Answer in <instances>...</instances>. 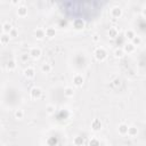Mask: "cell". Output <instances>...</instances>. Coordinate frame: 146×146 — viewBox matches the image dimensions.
I'll list each match as a JSON object with an SVG mask.
<instances>
[{
	"label": "cell",
	"mask_w": 146,
	"mask_h": 146,
	"mask_svg": "<svg viewBox=\"0 0 146 146\" xmlns=\"http://www.w3.org/2000/svg\"><path fill=\"white\" fill-rule=\"evenodd\" d=\"M15 117H16V119H23V117H24V111L21 110V108L16 110V111H15Z\"/></svg>",
	"instance_id": "obj_20"
},
{
	"label": "cell",
	"mask_w": 146,
	"mask_h": 146,
	"mask_svg": "<svg viewBox=\"0 0 146 146\" xmlns=\"http://www.w3.org/2000/svg\"><path fill=\"white\" fill-rule=\"evenodd\" d=\"M17 15L21 16V17L26 16V15H27V7L24 6V5L18 6V8H17Z\"/></svg>",
	"instance_id": "obj_5"
},
{
	"label": "cell",
	"mask_w": 146,
	"mask_h": 146,
	"mask_svg": "<svg viewBox=\"0 0 146 146\" xmlns=\"http://www.w3.org/2000/svg\"><path fill=\"white\" fill-rule=\"evenodd\" d=\"M122 15V9L119 7V6H115L111 9V16L114 17V18H119L120 16Z\"/></svg>",
	"instance_id": "obj_3"
},
{
	"label": "cell",
	"mask_w": 146,
	"mask_h": 146,
	"mask_svg": "<svg viewBox=\"0 0 146 146\" xmlns=\"http://www.w3.org/2000/svg\"><path fill=\"white\" fill-rule=\"evenodd\" d=\"M131 43H132L135 47H136V44H137V46H139V44L141 43V39H140L139 36H135V38L132 39V42H131Z\"/></svg>",
	"instance_id": "obj_24"
},
{
	"label": "cell",
	"mask_w": 146,
	"mask_h": 146,
	"mask_svg": "<svg viewBox=\"0 0 146 146\" xmlns=\"http://www.w3.org/2000/svg\"><path fill=\"white\" fill-rule=\"evenodd\" d=\"M117 29L116 27H110V30H108V35H110V38H112V39H115L116 36H117Z\"/></svg>",
	"instance_id": "obj_15"
},
{
	"label": "cell",
	"mask_w": 146,
	"mask_h": 146,
	"mask_svg": "<svg viewBox=\"0 0 146 146\" xmlns=\"http://www.w3.org/2000/svg\"><path fill=\"white\" fill-rule=\"evenodd\" d=\"M89 145H90V146H98V145H99V143H98V140H97V139H95V138H92V139L90 140V143H89Z\"/></svg>",
	"instance_id": "obj_27"
},
{
	"label": "cell",
	"mask_w": 146,
	"mask_h": 146,
	"mask_svg": "<svg viewBox=\"0 0 146 146\" xmlns=\"http://www.w3.org/2000/svg\"><path fill=\"white\" fill-rule=\"evenodd\" d=\"M44 33H46V36H48V38H52V36H55V34H56V30H55V27H47L46 30H44Z\"/></svg>",
	"instance_id": "obj_10"
},
{
	"label": "cell",
	"mask_w": 146,
	"mask_h": 146,
	"mask_svg": "<svg viewBox=\"0 0 146 146\" xmlns=\"http://www.w3.org/2000/svg\"><path fill=\"white\" fill-rule=\"evenodd\" d=\"M30 96H31V98H33V99H39V98H41V96H42V90H41L39 87H34V88L31 89Z\"/></svg>",
	"instance_id": "obj_2"
},
{
	"label": "cell",
	"mask_w": 146,
	"mask_h": 146,
	"mask_svg": "<svg viewBox=\"0 0 146 146\" xmlns=\"http://www.w3.org/2000/svg\"><path fill=\"white\" fill-rule=\"evenodd\" d=\"M9 40H10V36H9V34H2L1 36H0V41H1V43H3V44H7L8 42H9Z\"/></svg>",
	"instance_id": "obj_18"
},
{
	"label": "cell",
	"mask_w": 146,
	"mask_h": 146,
	"mask_svg": "<svg viewBox=\"0 0 146 146\" xmlns=\"http://www.w3.org/2000/svg\"><path fill=\"white\" fill-rule=\"evenodd\" d=\"M135 49H136V47L131 43V42H129V43H125L124 46H123V52H128V54H131V52H133L135 51Z\"/></svg>",
	"instance_id": "obj_6"
},
{
	"label": "cell",
	"mask_w": 146,
	"mask_h": 146,
	"mask_svg": "<svg viewBox=\"0 0 146 146\" xmlns=\"http://www.w3.org/2000/svg\"><path fill=\"white\" fill-rule=\"evenodd\" d=\"M16 35H17V30L13 27V30H11V31L9 32V36L11 38V36H16Z\"/></svg>",
	"instance_id": "obj_28"
},
{
	"label": "cell",
	"mask_w": 146,
	"mask_h": 146,
	"mask_svg": "<svg viewBox=\"0 0 146 146\" xmlns=\"http://www.w3.org/2000/svg\"><path fill=\"white\" fill-rule=\"evenodd\" d=\"M46 112H47L48 114H52V113L55 112V106H54V105H48V106L46 107Z\"/></svg>",
	"instance_id": "obj_25"
},
{
	"label": "cell",
	"mask_w": 146,
	"mask_h": 146,
	"mask_svg": "<svg viewBox=\"0 0 146 146\" xmlns=\"http://www.w3.org/2000/svg\"><path fill=\"white\" fill-rule=\"evenodd\" d=\"M0 146H3V145H2V144H0Z\"/></svg>",
	"instance_id": "obj_31"
},
{
	"label": "cell",
	"mask_w": 146,
	"mask_h": 146,
	"mask_svg": "<svg viewBox=\"0 0 146 146\" xmlns=\"http://www.w3.org/2000/svg\"><path fill=\"white\" fill-rule=\"evenodd\" d=\"M138 130L136 127H128V131H127V135H129L130 137H135L137 135Z\"/></svg>",
	"instance_id": "obj_16"
},
{
	"label": "cell",
	"mask_w": 146,
	"mask_h": 146,
	"mask_svg": "<svg viewBox=\"0 0 146 146\" xmlns=\"http://www.w3.org/2000/svg\"><path fill=\"white\" fill-rule=\"evenodd\" d=\"M91 128H92L94 130H99V129L102 128V122H100V120L95 119V120L91 122Z\"/></svg>",
	"instance_id": "obj_11"
},
{
	"label": "cell",
	"mask_w": 146,
	"mask_h": 146,
	"mask_svg": "<svg viewBox=\"0 0 146 146\" xmlns=\"http://www.w3.org/2000/svg\"><path fill=\"white\" fill-rule=\"evenodd\" d=\"M40 55H41V49H40L39 47H33V48H31V50H30V52H29V56H31V57H33V58H38V57H40Z\"/></svg>",
	"instance_id": "obj_4"
},
{
	"label": "cell",
	"mask_w": 146,
	"mask_h": 146,
	"mask_svg": "<svg viewBox=\"0 0 146 146\" xmlns=\"http://www.w3.org/2000/svg\"><path fill=\"white\" fill-rule=\"evenodd\" d=\"M41 71L43 72V73H49L50 71H51V65L50 64H42V66H41Z\"/></svg>",
	"instance_id": "obj_19"
},
{
	"label": "cell",
	"mask_w": 146,
	"mask_h": 146,
	"mask_svg": "<svg viewBox=\"0 0 146 146\" xmlns=\"http://www.w3.org/2000/svg\"><path fill=\"white\" fill-rule=\"evenodd\" d=\"M21 58H22V60H23V62H26V60L29 59V55H27V54H24V55H22V57H21Z\"/></svg>",
	"instance_id": "obj_29"
},
{
	"label": "cell",
	"mask_w": 146,
	"mask_h": 146,
	"mask_svg": "<svg viewBox=\"0 0 146 146\" xmlns=\"http://www.w3.org/2000/svg\"><path fill=\"white\" fill-rule=\"evenodd\" d=\"M94 55H95V57H96L97 60H100V62H102V60H104V59L106 58L107 52H106V50H105L103 47H98V48L95 49Z\"/></svg>",
	"instance_id": "obj_1"
},
{
	"label": "cell",
	"mask_w": 146,
	"mask_h": 146,
	"mask_svg": "<svg viewBox=\"0 0 146 146\" xmlns=\"http://www.w3.org/2000/svg\"><path fill=\"white\" fill-rule=\"evenodd\" d=\"M73 26H74L76 30H81V29L84 27V22H83L82 19H80V18H76V19L73 21Z\"/></svg>",
	"instance_id": "obj_8"
},
{
	"label": "cell",
	"mask_w": 146,
	"mask_h": 146,
	"mask_svg": "<svg viewBox=\"0 0 146 146\" xmlns=\"http://www.w3.org/2000/svg\"><path fill=\"white\" fill-rule=\"evenodd\" d=\"M34 34H35V36L38 39H43L46 36V33H44V30L43 29H36L34 31Z\"/></svg>",
	"instance_id": "obj_13"
},
{
	"label": "cell",
	"mask_w": 146,
	"mask_h": 146,
	"mask_svg": "<svg viewBox=\"0 0 146 146\" xmlns=\"http://www.w3.org/2000/svg\"><path fill=\"white\" fill-rule=\"evenodd\" d=\"M73 83H74L75 86H78V87L82 86V83H83V76H82L81 74L74 75V78H73Z\"/></svg>",
	"instance_id": "obj_9"
},
{
	"label": "cell",
	"mask_w": 146,
	"mask_h": 146,
	"mask_svg": "<svg viewBox=\"0 0 146 146\" xmlns=\"http://www.w3.org/2000/svg\"><path fill=\"white\" fill-rule=\"evenodd\" d=\"M98 40H99L98 35H94V41H98Z\"/></svg>",
	"instance_id": "obj_30"
},
{
	"label": "cell",
	"mask_w": 146,
	"mask_h": 146,
	"mask_svg": "<svg viewBox=\"0 0 146 146\" xmlns=\"http://www.w3.org/2000/svg\"><path fill=\"white\" fill-rule=\"evenodd\" d=\"M73 143H74V145L80 146V145H82V144H83V138H82V137H80V136H78V137H75V138H74Z\"/></svg>",
	"instance_id": "obj_22"
},
{
	"label": "cell",
	"mask_w": 146,
	"mask_h": 146,
	"mask_svg": "<svg viewBox=\"0 0 146 146\" xmlns=\"http://www.w3.org/2000/svg\"><path fill=\"white\" fill-rule=\"evenodd\" d=\"M13 30V26H11V24L10 23H8V22H6V23H3L2 24V31L6 33V34H9V32Z\"/></svg>",
	"instance_id": "obj_12"
},
{
	"label": "cell",
	"mask_w": 146,
	"mask_h": 146,
	"mask_svg": "<svg viewBox=\"0 0 146 146\" xmlns=\"http://www.w3.org/2000/svg\"><path fill=\"white\" fill-rule=\"evenodd\" d=\"M119 133L120 135H127V131H128V125L125 123H121L119 125Z\"/></svg>",
	"instance_id": "obj_14"
},
{
	"label": "cell",
	"mask_w": 146,
	"mask_h": 146,
	"mask_svg": "<svg viewBox=\"0 0 146 146\" xmlns=\"http://www.w3.org/2000/svg\"><path fill=\"white\" fill-rule=\"evenodd\" d=\"M24 75L27 78V79H31V78H33L34 75H35V71H34V68L33 67H26L25 70H24Z\"/></svg>",
	"instance_id": "obj_7"
},
{
	"label": "cell",
	"mask_w": 146,
	"mask_h": 146,
	"mask_svg": "<svg viewBox=\"0 0 146 146\" xmlns=\"http://www.w3.org/2000/svg\"><path fill=\"white\" fill-rule=\"evenodd\" d=\"M73 94H74V89H73L72 87H66V88L64 89V95H65V96L71 97V96H73Z\"/></svg>",
	"instance_id": "obj_17"
},
{
	"label": "cell",
	"mask_w": 146,
	"mask_h": 146,
	"mask_svg": "<svg viewBox=\"0 0 146 146\" xmlns=\"http://www.w3.org/2000/svg\"><path fill=\"white\" fill-rule=\"evenodd\" d=\"M15 67H16V62L15 60H9L7 63V68L8 70H14Z\"/></svg>",
	"instance_id": "obj_23"
},
{
	"label": "cell",
	"mask_w": 146,
	"mask_h": 146,
	"mask_svg": "<svg viewBox=\"0 0 146 146\" xmlns=\"http://www.w3.org/2000/svg\"><path fill=\"white\" fill-rule=\"evenodd\" d=\"M114 55H115V57H122L123 56V50L122 49H115V51H114Z\"/></svg>",
	"instance_id": "obj_26"
},
{
	"label": "cell",
	"mask_w": 146,
	"mask_h": 146,
	"mask_svg": "<svg viewBox=\"0 0 146 146\" xmlns=\"http://www.w3.org/2000/svg\"><path fill=\"white\" fill-rule=\"evenodd\" d=\"M135 36H136V34H135V32H133L132 30H127V31H125V38L132 40Z\"/></svg>",
	"instance_id": "obj_21"
}]
</instances>
